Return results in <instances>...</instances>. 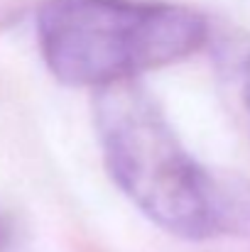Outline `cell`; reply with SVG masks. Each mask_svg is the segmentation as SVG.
I'll list each match as a JSON object with an SVG mask.
<instances>
[{"instance_id": "obj_1", "label": "cell", "mask_w": 250, "mask_h": 252, "mask_svg": "<svg viewBox=\"0 0 250 252\" xmlns=\"http://www.w3.org/2000/svg\"><path fill=\"white\" fill-rule=\"evenodd\" d=\"M93 110L108 174L152 223L186 240L241 228V201L181 147L138 79L98 88Z\"/></svg>"}, {"instance_id": "obj_2", "label": "cell", "mask_w": 250, "mask_h": 252, "mask_svg": "<svg viewBox=\"0 0 250 252\" xmlns=\"http://www.w3.org/2000/svg\"><path fill=\"white\" fill-rule=\"evenodd\" d=\"M37 39L59 81L98 91L191 57L206 42V22L172 2L47 0Z\"/></svg>"}, {"instance_id": "obj_3", "label": "cell", "mask_w": 250, "mask_h": 252, "mask_svg": "<svg viewBox=\"0 0 250 252\" xmlns=\"http://www.w3.org/2000/svg\"><path fill=\"white\" fill-rule=\"evenodd\" d=\"M10 238H12V228H10V223H7V220H2V218H0V252L7 250Z\"/></svg>"}, {"instance_id": "obj_4", "label": "cell", "mask_w": 250, "mask_h": 252, "mask_svg": "<svg viewBox=\"0 0 250 252\" xmlns=\"http://www.w3.org/2000/svg\"><path fill=\"white\" fill-rule=\"evenodd\" d=\"M243 95H246V105H248L250 113V57L246 62V71H243Z\"/></svg>"}]
</instances>
